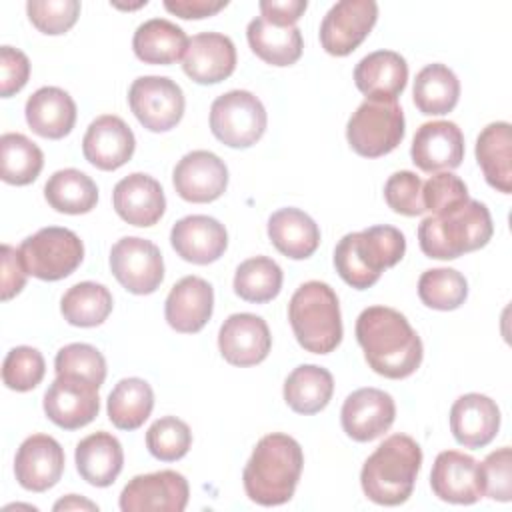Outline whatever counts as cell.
Returning <instances> with one entry per match:
<instances>
[{"instance_id":"6da1fadb","label":"cell","mask_w":512,"mask_h":512,"mask_svg":"<svg viewBox=\"0 0 512 512\" xmlns=\"http://www.w3.org/2000/svg\"><path fill=\"white\" fill-rule=\"evenodd\" d=\"M356 340L368 366L392 380L408 378L422 362V340L404 314L388 306H370L356 320Z\"/></svg>"},{"instance_id":"7a4b0ae2","label":"cell","mask_w":512,"mask_h":512,"mask_svg":"<svg viewBox=\"0 0 512 512\" xmlns=\"http://www.w3.org/2000/svg\"><path fill=\"white\" fill-rule=\"evenodd\" d=\"M304 466L300 444L282 432L258 440L244 466L246 496L260 506H280L294 496Z\"/></svg>"},{"instance_id":"3957f363","label":"cell","mask_w":512,"mask_h":512,"mask_svg":"<svg viewBox=\"0 0 512 512\" xmlns=\"http://www.w3.org/2000/svg\"><path fill=\"white\" fill-rule=\"evenodd\" d=\"M420 466L418 442L406 434H392L366 458L360 472L362 490L376 504H404L412 496Z\"/></svg>"},{"instance_id":"277c9868","label":"cell","mask_w":512,"mask_h":512,"mask_svg":"<svg viewBox=\"0 0 512 512\" xmlns=\"http://www.w3.org/2000/svg\"><path fill=\"white\" fill-rule=\"evenodd\" d=\"M404 252L406 240L398 228L370 226L342 236L334 250V266L348 286L366 290L378 282L382 270L398 264Z\"/></svg>"},{"instance_id":"5b68a950","label":"cell","mask_w":512,"mask_h":512,"mask_svg":"<svg viewBox=\"0 0 512 512\" xmlns=\"http://www.w3.org/2000/svg\"><path fill=\"white\" fill-rule=\"evenodd\" d=\"M494 226L488 208L468 200L446 214H430L418 226V244L428 258L454 260L488 244Z\"/></svg>"},{"instance_id":"8992f818","label":"cell","mask_w":512,"mask_h":512,"mask_svg":"<svg viewBox=\"0 0 512 512\" xmlns=\"http://www.w3.org/2000/svg\"><path fill=\"white\" fill-rule=\"evenodd\" d=\"M288 320L298 344L312 354H328L342 340L338 296L326 282H304L290 298Z\"/></svg>"},{"instance_id":"52a82bcc","label":"cell","mask_w":512,"mask_h":512,"mask_svg":"<svg viewBox=\"0 0 512 512\" xmlns=\"http://www.w3.org/2000/svg\"><path fill=\"white\" fill-rule=\"evenodd\" d=\"M20 258L28 274L40 280H62L84 260V244L76 232L48 226L20 244Z\"/></svg>"},{"instance_id":"ba28073f","label":"cell","mask_w":512,"mask_h":512,"mask_svg":"<svg viewBox=\"0 0 512 512\" xmlns=\"http://www.w3.org/2000/svg\"><path fill=\"white\" fill-rule=\"evenodd\" d=\"M346 138L364 158L384 156L404 138V112L396 100H364L348 120Z\"/></svg>"},{"instance_id":"9c48e42d","label":"cell","mask_w":512,"mask_h":512,"mask_svg":"<svg viewBox=\"0 0 512 512\" xmlns=\"http://www.w3.org/2000/svg\"><path fill=\"white\" fill-rule=\"evenodd\" d=\"M264 104L248 90H230L210 106V130L230 148H250L266 130Z\"/></svg>"},{"instance_id":"30bf717a","label":"cell","mask_w":512,"mask_h":512,"mask_svg":"<svg viewBox=\"0 0 512 512\" xmlns=\"http://www.w3.org/2000/svg\"><path fill=\"white\" fill-rule=\"evenodd\" d=\"M130 110L150 132L172 130L184 114L182 88L166 76H140L128 90Z\"/></svg>"},{"instance_id":"8fae6325","label":"cell","mask_w":512,"mask_h":512,"mask_svg":"<svg viewBox=\"0 0 512 512\" xmlns=\"http://www.w3.org/2000/svg\"><path fill=\"white\" fill-rule=\"evenodd\" d=\"M110 270L114 278L132 294H152L164 280V260L160 248L144 238H120L110 250Z\"/></svg>"},{"instance_id":"7c38bea8","label":"cell","mask_w":512,"mask_h":512,"mask_svg":"<svg viewBox=\"0 0 512 512\" xmlns=\"http://www.w3.org/2000/svg\"><path fill=\"white\" fill-rule=\"evenodd\" d=\"M378 18V4L372 0L336 2L320 24V44L332 56H348L370 34Z\"/></svg>"},{"instance_id":"4fadbf2b","label":"cell","mask_w":512,"mask_h":512,"mask_svg":"<svg viewBox=\"0 0 512 512\" xmlns=\"http://www.w3.org/2000/svg\"><path fill=\"white\" fill-rule=\"evenodd\" d=\"M190 488L186 478L174 470L134 476L120 494L122 512H182Z\"/></svg>"},{"instance_id":"5bb4252c","label":"cell","mask_w":512,"mask_h":512,"mask_svg":"<svg viewBox=\"0 0 512 512\" xmlns=\"http://www.w3.org/2000/svg\"><path fill=\"white\" fill-rule=\"evenodd\" d=\"M100 410L98 386L76 376H56L44 394V412L64 430L90 424Z\"/></svg>"},{"instance_id":"9a60e30c","label":"cell","mask_w":512,"mask_h":512,"mask_svg":"<svg viewBox=\"0 0 512 512\" xmlns=\"http://www.w3.org/2000/svg\"><path fill=\"white\" fill-rule=\"evenodd\" d=\"M430 486L444 502L474 504L484 496L482 466L464 452L444 450L432 464Z\"/></svg>"},{"instance_id":"2e32d148","label":"cell","mask_w":512,"mask_h":512,"mask_svg":"<svg viewBox=\"0 0 512 512\" xmlns=\"http://www.w3.org/2000/svg\"><path fill=\"white\" fill-rule=\"evenodd\" d=\"M180 198L194 204L218 200L228 186L226 164L208 150H192L178 160L172 174Z\"/></svg>"},{"instance_id":"e0dca14e","label":"cell","mask_w":512,"mask_h":512,"mask_svg":"<svg viewBox=\"0 0 512 512\" xmlns=\"http://www.w3.org/2000/svg\"><path fill=\"white\" fill-rule=\"evenodd\" d=\"M394 398L380 388H358L342 404L340 420L344 432L356 442L382 436L394 422Z\"/></svg>"},{"instance_id":"ac0fdd59","label":"cell","mask_w":512,"mask_h":512,"mask_svg":"<svg viewBox=\"0 0 512 512\" xmlns=\"http://www.w3.org/2000/svg\"><path fill=\"white\" fill-rule=\"evenodd\" d=\"M218 348L222 358L232 366L260 364L272 348L268 324L250 312L232 314L220 326Z\"/></svg>"},{"instance_id":"d6986e66","label":"cell","mask_w":512,"mask_h":512,"mask_svg":"<svg viewBox=\"0 0 512 512\" xmlns=\"http://www.w3.org/2000/svg\"><path fill=\"white\" fill-rule=\"evenodd\" d=\"M410 156L422 172L454 170L464 158V134L450 120L424 122L414 134Z\"/></svg>"},{"instance_id":"ffe728a7","label":"cell","mask_w":512,"mask_h":512,"mask_svg":"<svg viewBox=\"0 0 512 512\" xmlns=\"http://www.w3.org/2000/svg\"><path fill=\"white\" fill-rule=\"evenodd\" d=\"M64 472V450L48 434L28 436L14 458V474L22 488L46 492Z\"/></svg>"},{"instance_id":"44dd1931","label":"cell","mask_w":512,"mask_h":512,"mask_svg":"<svg viewBox=\"0 0 512 512\" xmlns=\"http://www.w3.org/2000/svg\"><path fill=\"white\" fill-rule=\"evenodd\" d=\"M134 148L136 138L130 126L114 114H104L92 120L82 140L84 158L98 170H116L124 166L132 158Z\"/></svg>"},{"instance_id":"7402d4cb","label":"cell","mask_w":512,"mask_h":512,"mask_svg":"<svg viewBox=\"0 0 512 512\" xmlns=\"http://www.w3.org/2000/svg\"><path fill=\"white\" fill-rule=\"evenodd\" d=\"M112 204L124 222L140 228L154 226L166 210L160 182L142 172L128 174L114 186Z\"/></svg>"},{"instance_id":"603a6c76","label":"cell","mask_w":512,"mask_h":512,"mask_svg":"<svg viewBox=\"0 0 512 512\" xmlns=\"http://www.w3.org/2000/svg\"><path fill=\"white\" fill-rule=\"evenodd\" d=\"M170 244L182 260L192 264H210L224 254L228 234L224 224H220L216 218L192 214L180 218L172 226Z\"/></svg>"},{"instance_id":"cb8c5ba5","label":"cell","mask_w":512,"mask_h":512,"mask_svg":"<svg viewBox=\"0 0 512 512\" xmlns=\"http://www.w3.org/2000/svg\"><path fill=\"white\" fill-rule=\"evenodd\" d=\"M182 68L198 84H218L236 68L234 42L220 32H200L190 38Z\"/></svg>"},{"instance_id":"d4e9b609","label":"cell","mask_w":512,"mask_h":512,"mask_svg":"<svg viewBox=\"0 0 512 512\" xmlns=\"http://www.w3.org/2000/svg\"><path fill=\"white\" fill-rule=\"evenodd\" d=\"M214 310V290L200 276L178 280L164 304V316L170 328L182 334L200 332Z\"/></svg>"},{"instance_id":"484cf974","label":"cell","mask_w":512,"mask_h":512,"mask_svg":"<svg viewBox=\"0 0 512 512\" xmlns=\"http://www.w3.org/2000/svg\"><path fill=\"white\" fill-rule=\"evenodd\" d=\"M500 428V410L484 394L470 392L460 396L450 408V430L458 444L482 448L490 444Z\"/></svg>"},{"instance_id":"4316f807","label":"cell","mask_w":512,"mask_h":512,"mask_svg":"<svg viewBox=\"0 0 512 512\" xmlns=\"http://www.w3.org/2000/svg\"><path fill=\"white\" fill-rule=\"evenodd\" d=\"M408 80V64L404 56L392 50H376L364 56L354 68L356 88L366 100L394 102Z\"/></svg>"},{"instance_id":"83f0119b","label":"cell","mask_w":512,"mask_h":512,"mask_svg":"<svg viewBox=\"0 0 512 512\" xmlns=\"http://www.w3.org/2000/svg\"><path fill=\"white\" fill-rule=\"evenodd\" d=\"M26 122L42 138L60 140L74 128L76 104L72 96L56 86H42L26 100Z\"/></svg>"},{"instance_id":"f1b7e54d","label":"cell","mask_w":512,"mask_h":512,"mask_svg":"<svg viewBox=\"0 0 512 512\" xmlns=\"http://www.w3.org/2000/svg\"><path fill=\"white\" fill-rule=\"evenodd\" d=\"M74 458L78 474L96 488L114 484L124 464L122 444L110 432H94L82 438L76 446Z\"/></svg>"},{"instance_id":"f546056e","label":"cell","mask_w":512,"mask_h":512,"mask_svg":"<svg viewBox=\"0 0 512 512\" xmlns=\"http://www.w3.org/2000/svg\"><path fill=\"white\" fill-rule=\"evenodd\" d=\"M268 238L286 258L304 260L316 252L320 230L306 212L298 208H280L268 218Z\"/></svg>"},{"instance_id":"4dcf8cb0","label":"cell","mask_w":512,"mask_h":512,"mask_svg":"<svg viewBox=\"0 0 512 512\" xmlns=\"http://www.w3.org/2000/svg\"><path fill=\"white\" fill-rule=\"evenodd\" d=\"M476 162L486 182L502 194L512 190V128L508 122L488 124L476 140Z\"/></svg>"},{"instance_id":"1f68e13d","label":"cell","mask_w":512,"mask_h":512,"mask_svg":"<svg viewBox=\"0 0 512 512\" xmlns=\"http://www.w3.org/2000/svg\"><path fill=\"white\" fill-rule=\"evenodd\" d=\"M190 38L186 32L166 18L142 22L132 38L134 54L146 64L168 66L184 58Z\"/></svg>"},{"instance_id":"d6a6232c","label":"cell","mask_w":512,"mask_h":512,"mask_svg":"<svg viewBox=\"0 0 512 512\" xmlns=\"http://www.w3.org/2000/svg\"><path fill=\"white\" fill-rule=\"evenodd\" d=\"M252 52L272 66H290L302 56L298 26H280L264 16L254 18L246 30Z\"/></svg>"},{"instance_id":"836d02e7","label":"cell","mask_w":512,"mask_h":512,"mask_svg":"<svg viewBox=\"0 0 512 512\" xmlns=\"http://www.w3.org/2000/svg\"><path fill=\"white\" fill-rule=\"evenodd\" d=\"M334 392L332 374L316 364L294 368L284 382V400L298 414H316L324 410Z\"/></svg>"},{"instance_id":"e575fe53","label":"cell","mask_w":512,"mask_h":512,"mask_svg":"<svg viewBox=\"0 0 512 512\" xmlns=\"http://www.w3.org/2000/svg\"><path fill=\"white\" fill-rule=\"evenodd\" d=\"M414 104L422 114L442 116L454 110L460 98V82L444 64L424 66L414 80Z\"/></svg>"},{"instance_id":"d590c367","label":"cell","mask_w":512,"mask_h":512,"mask_svg":"<svg viewBox=\"0 0 512 512\" xmlns=\"http://www.w3.org/2000/svg\"><path fill=\"white\" fill-rule=\"evenodd\" d=\"M44 198L56 212L86 214L98 202V186L88 174L76 168H64L48 178Z\"/></svg>"},{"instance_id":"8d00e7d4","label":"cell","mask_w":512,"mask_h":512,"mask_svg":"<svg viewBox=\"0 0 512 512\" xmlns=\"http://www.w3.org/2000/svg\"><path fill=\"white\" fill-rule=\"evenodd\" d=\"M106 408L116 428L136 430L148 420L154 408V392L142 378H122L112 388Z\"/></svg>"},{"instance_id":"74e56055","label":"cell","mask_w":512,"mask_h":512,"mask_svg":"<svg viewBox=\"0 0 512 512\" xmlns=\"http://www.w3.org/2000/svg\"><path fill=\"white\" fill-rule=\"evenodd\" d=\"M112 304V294L104 284L78 282L64 292L60 310L68 324L92 328L108 318Z\"/></svg>"},{"instance_id":"f35d334b","label":"cell","mask_w":512,"mask_h":512,"mask_svg":"<svg viewBox=\"0 0 512 512\" xmlns=\"http://www.w3.org/2000/svg\"><path fill=\"white\" fill-rule=\"evenodd\" d=\"M0 164V174L6 184L26 186L38 178L44 166V154L24 134L6 132L0 138Z\"/></svg>"},{"instance_id":"ab89813d","label":"cell","mask_w":512,"mask_h":512,"mask_svg":"<svg viewBox=\"0 0 512 512\" xmlns=\"http://www.w3.org/2000/svg\"><path fill=\"white\" fill-rule=\"evenodd\" d=\"M282 288V268L268 256L244 260L234 274V292L254 304L270 302Z\"/></svg>"},{"instance_id":"60d3db41","label":"cell","mask_w":512,"mask_h":512,"mask_svg":"<svg viewBox=\"0 0 512 512\" xmlns=\"http://www.w3.org/2000/svg\"><path fill=\"white\" fill-rule=\"evenodd\" d=\"M418 296L432 310H456L468 296V282L454 268H432L420 276Z\"/></svg>"},{"instance_id":"b9f144b4","label":"cell","mask_w":512,"mask_h":512,"mask_svg":"<svg viewBox=\"0 0 512 512\" xmlns=\"http://www.w3.org/2000/svg\"><path fill=\"white\" fill-rule=\"evenodd\" d=\"M190 444H192L190 426L176 416L158 418L146 432L148 452L162 462L180 460L190 450Z\"/></svg>"},{"instance_id":"7bdbcfd3","label":"cell","mask_w":512,"mask_h":512,"mask_svg":"<svg viewBox=\"0 0 512 512\" xmlns=\"http://www.w3.org/2000/svg\"><path fill=\"white\" fill-rule=\"evenodd\" d=\"M56 376H76L92 382L94 386H102L106 378V360L90 344L74 342L58 350L54 360Z\"/></svg>"},{"instance_id":"ee69618b","label":"cell","mask_w":512,"mask_h":512,"mask_svg":"<svg viewBox=\"0 0 512 512\" xmlns=\"http://www.w3.org/2000/svg\"><path fill=\"white\" fill-rule=\"evenodd\" d=\"M46 372L44 356L32 346L12 348L2 366V380L10 390L28 392L36 388Z\"/></svg>"},{"instance_id":"f6af8a7d","label":"cell","mask_w":512,"mask_h":512,"mask_svg":"<svg viewBox=\"0 0 512 512\" xmlns=\"http://www.w3.org/2000/svg\"><path fill=\"white\" fill-rule=\"evenodd\" d=\"M26 12L30 22L42 34L58 36L68 32L76 24L80 16V2L78 0H30L26 4Z\"/></svg>"},{"instance_id":"bcb514c9","label":"cell","mask_w":512,"mask_h":512,"mask_svg":"<svg viewBox=\"0 0 512 512\" xmlns=\"http://www.w3.org/2000/svg\"><path fill=\"white\" fill-rule=\"evenodd\" d=\"M468 200L466 184L452 172H436L422 184L424 210H430L434 216L452 212Z\"/></svg>"},{"instance_id":"7dc6e473","label":"cell","mask_w":512,"mask_h":512,"mask_svg":"<svg viewBox=\"0 0 512 512\" xmlns=\"http://www.w3.org/2000/svg\"><path fill=\"white\" fill-rule=\"evenodd\" d=\"M422 184L424 182L410 170L394 172L384 184V200L396 214L420 216L426 212L422 202Z\"/></svg>"},{"instance_id":"c3c4849f","label":"cell","mask_w":512,"mask_h":512,"mask_svg":"<svg viewBox=\"0 0 512 512\" xmlns=\"http://www.w3.org/2000/svg\"><path fill=\"white\" fill-rule=\"evenodd\" d=\"M482 466L484 478V496L492 500L508 502L512 498V452L508 446H502L490 452Z\"/></svg>"},{"instance_id":"681fc988","label":"cell","mask_w":512,"mask_h":512,"mask_svg":"<svg viewBox=\"0 0 512 512\" xmlns=\"http://www.w3.org/2000/svg\"><path fill=\"white\" fill-rule=\"evenodd\" d=\"M30 78V60L28 56L12 46L0 48V94L10 98L20 92Z\"/></svg>"},{"instance_id":"f907efd6","label":"cell","mask_w":512,"mask_h":512,"mask_svg":"<svg viewBox=\"0 0 512 512\" xmlns=\"http://www.w3.org/2000/svg\"><path fill=\"white\" fill-rule=\"evenodd\" d=\"M26 268L20 258V250L10 244H2V300L16 296L26 284Z\"/></svg>"},{"instance_id":"816d5d0a","label":"cell","mask_w":512,"mask_h":512,"mask_svg":"<svg viewBox=\"0 0 512 512\" xmlns=\"http://www.w3.org/2000/svg\"><path fill=\"white\" fill-rule=\"evenodd\" d=\"M260 12L266 20L280 26H296L298 18L308 8L306 0H262Z\"/></svg>"},{"instance_id":"f5cc1de1","label":"cell","mask_w":512,"mask_h":512,"mask_svg":"<svg viewBox=\"0 0 512 512\" xmlns=\"http://www.w3.org/2000/svg\"><path fill=\"white\" fill-rule=\"evenodd\" d=\"M226 0H164V8L186 20H200L214 16L226 8Z\"/></svg>"},{"instance_id":"db71d44e","label":"cell","mask_w":512,"mask_h":512,"mask_svg":"<svg viewBox=\"0 0 512 512\" xmlns=\"http://www.w3.org/2000/svg\"><path fill=\"white\" fill-rule=\"evenodd\" d=\"M54 510H98V506L86 498H80L76 494H68L66 498L58 500L54 504Z\"/></svg>"}]
</instances>
